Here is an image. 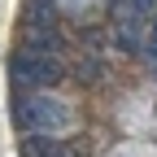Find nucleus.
I'll return each mask as SVG.
<instances>
[{
  "instance_id": "5",
  "label": "nucleus",
  "mask_w": 157,
  "mask_h": 157,
  "mask_svg": "<svg viewBox=\"0 0 157 157\" xmlns=\"http://www.w3.org/2000/svg\"><path fill=\"white\" fill-rule=\"evenodd\" d=\"M57 9L70 13V17H83V13H92V9H96V0H57Z\"/></svg>"
},
{
  "instance_id": "3",
  "label": "nucleus",
  "mask_w": 157,
  "mask_h": 157,
  "mask_svg": "<svg viewBox=\"0 0 157 157\" xmlns=\"http://www.w3.org/2000/svg\"><path fill=\"white\" fill-rule=\"evenodd\" d=\"M9 74L22 92H39V87H52L61 78V57L57 52H39V48H17L13 61H9Z\"/></svg>"
},
{
  "instance_id": "2",
  "label": "nucleus",
  "mask_w": 157,
  "mask_h": 157,
  "mask_svg": "<svg viewBox=\"0 0 157 157\" xmlns=\"http://www.w3.org/2000/svg\"><path fill=\"white\" fill-rule=\"evenodd\" d=\"M157 17V0H118L113 9V44L122 52H144V35Z\"/></svg>"
},
{
  "instance_id": "1",
  "label": "nucleus",
  "mask_w": 157,
  "mask_h": 157,
  "mask_svg": "<svg viewBox=\"0 0 157 157\" xmlns=\"http://www.w3.org/2000/svg\"><path fill=\"white\" fill-rule=\"evenodd\" d=\"M13 122L26 135H57V131H66L74 122V113H70L66 101H57V96L31 92V96H22V101L13 105Z\"/></svg>"
},
{
  "instance_id": "6",
  "label": "nucleus",
  "mask_w": 157,
  "mask_h": 157,
  "mask_svg": "<svg viewBox=\"0 0 157 157\" xmlns=\"http://www.w3.org/2000/svg\"><path fill=\"white\" fill-rule=\"evenodd\" d=\"M144 57L157 66V17H153V26H148V35H144Z\"/></svg>"
},
{
  "instance_id": "4",
  "label": "nucleus",
  "mask_w": 157,
  "mask_h": 157,
  "mask_svg": "<svg viewBox=\"0 0 157 157\" xmlns=\"http://www.w3.org/2000/svg\"><path fill=\"white\" fill-rule=\"evenodd\" d=\"M22 153L26 157H83L74 144H61V140H26Z\"/></svg>"
}]
</instances>
